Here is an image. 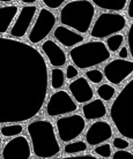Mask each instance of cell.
<instances>
[{"instance_id": "1", "label": "cell", "mask_w": 133, "mask_h": 159, "mask_svg": "<svg viewBox=\"0 0 133 159\" xmlns=\"http://www.w3.org/2000/svg\"><path fill=\"white\" fill-rule=\"evenodd\" d=\"M48 67L35 48L0 37V123L23 122L40 111Z\"/></svg>"}, {"instance_id": "2", "label": "cell", "mask_w": 133, "mask_h": 159, "mask_svg": "<svg viewBox=\"0 0 133 159\" xmlns=\"http://www.w3.org/2000/svg\"><path fill=\"white\" fill-rule=\"evenodd\" d=\"M110 118L116 129L125 139H133V80L121 90L111 104Z\"/></svg>"}, {"instance_id": "3", "label": "cell", "mask_w": 133, "mask_h": 159, "mask_svg": "<svg viewBox=\"0 0 133 159\" xmlns=\"http://www.w3.org/2000/svg\"><path fill=\"white\" fill-rule=\"evenodd\" d=\"M31 149L37 158H52L60 151L53 125L49 120H36L28 125Z\"/></svg>"}, {"instance_id": "4", "label": "cell", "mask_w": 133, "mask_h": 159, "mask_svg": "<svg viewBox=\"0 0 133 159\" xmlns=\"http://www.w3.org/2000/svg\"><path fill=\"white\" fill-rule=\"evenodd\" d=\"M95 7L90 0H72L60 9L61 25L72 28L79 34H87L92 28Z\"/></svg>"}, {"instance_id": "5", "label": "cell", "mask_w": 133, "mask_h": 159, "mask_svg": "<svg viewBox=\"0 0 133 159\" xmlns=\"http://www.w3.org/2000/svg\"><path fill=\"white\" fill-rule=\"evenodd\" d=\"M69 54L74 66L80 69H88L101 65L110 58V51L101 40L78 44L69 50Z\"/></svg>"}, {"instance_id": "6", "label": "cell", "mask_w": 133, "mask_h": 159, "mask_svg": "<svg viewBox=\"0 0 133 159\" xmlns=\"http://www.w3.org/2000/svg\"><path fill=\"white\" fill-rule=\"evenodd\" d=\"M126 27V19L124 15L113 12L101 13L93 28H90V36L96 39H103L113 34H118Z\"/></svg>"}, {"instance_id": "7", "label": "cell", "mask_w": 133, "mask_h": 159, "mask_svg": "<svg viewBox=\"0 0 133 159\" xmlns=\"http://www.w3.org/2000/svg\"><path fill=\"white\" fill-rule=\"evenodd\" d=\"M56 25V16L46 8H40L37 19L29 32L28 39L31 44H38L46 38Z\"/></svg>"}, {"instance_id": "8", "label": "cell", "mask_w": 133, "mask_h": 159, "mask_svg": "<svg viewBox=\"0 0 133 159\" xmlns=\"http://www.w3.org/2000/svg\"><path fill=\"white\" fill-rule=\"evenodd\" d=\"M58 136L63 142H71L80 136L86 128V121L80 114L61 116L56 122Z\"/></svg>"}, {"instance_id": "9", "label": "cell", "mask_w": 133, "mask_h": 159, "mask_svg": "<svg viewBox=\"0 0 133 159\" xmlns=\"http://www.w3.org/2000/svg\"><path fill=\"white\" fill-rule=\"evenodd\" d=\"M78 110V105L69 92L58 90L53 92L46 104V113L50 116H64Z\"/></svg>"}, {"instance_id": "10", "label": "cell", "mask_w": 133, "mask_h": 159, "mask_svg": "<svg viewBox=\"0 0 133 159\" xmlns=\"http://www.w3.org/2000/svg\"><path fill=\"white\" fill-rule=\"evenodd\" d=\"M133 72V62L126 59H115L103 68V76L108 82L115 85L121 84Z\"/></svg>"}, {"instance_id": "11", "label": "cell", "mask_w": 133, "mask_h": 159, "mask_svg": "<svg viewBox=\"0 0 133 159\" xmlns=\"http://www.w3.org/2000/svg\"><path fill=\"white\" fill-rule=\"evenodd\" d=\"M1 158L4 159H30L31 148L26 136L17 135L11 139L5 144Z\"/></svg>"}, {"instance_id": "12", "label": "cell", "mask_w": 133, "mask_h": 159, "mask_svg": "<svg viewBox=\"0 0 133 159\" xmlns=\"http://www.w3.org/2000/svg\"><path fill=\"white\" fill-rule=\"evenodd\" d=\"M37 13V7L32 5H27L20 9V13L16 17L15 22L11 28V36L15 38H22L26 36L29 27Z\"/></svg>"}, {"instance_id": "13", "label": "cell", "mask_w": 133, "mask_h": 159, "mask_svg": "<svg viewBox=\"0 0 133 159\" xmlns=\"http://www.w3.org/2000/svg\"><path fill=\"white\" fill-rule=\"evenodd\" d=\"M112 136L111 126L107 121H96L92 123L86 133V141L89 145L95 147L101 143H104Z\"/></svg>"}, {"instance_id": "14", "label": "cell", "mask_w": 133, "mask_h": 159, "mask_svg": "<svg viewBox=\"0 0 133 159\" xmlns=\"http://www.w3.org/2000/svg\"><path fill=\"white\" fill-rule=\"evenodd\" d=\"M69 89L73 99L77 103L85 104L90 99H93V88L90 87L89 82L85 77H78L77 80L72 81L69 85Z\"/></svg>"}, {"instance_id": "15", "label": "cell", "mask_w": 133, "mask_h": 159, "mask_svg": "<svg viewBox=\"0 0 133 159\" xmlns=\"http://www.w3.org/2000/svg\"><path fill=\"white\" fill-rule=\"evenodd\" d=\"M42 51L48 58L50 65H52L53 67H61L66 64L67 57L63 51V48L53 42L52 39H46L42 44Z\"/></svg>"}, {"instance_id": "16", "label": "cell", "mask_w": 133, "mask_h": 159, "mask_svg": "<svg viewBox=\"0 0 133 159\" xmlns=\"http://www.w3.org/2000/svg\"><path fill=\"white\" fill-rule=\"evenodd\" d=\"M53 36L61 45H64L65 48H73L78 44L82 43L85 39V37L81 34L74 31V30H71L65 25H58L55 29Z\"/></svg>"}, {"instance_id": "17", "label": "cell", "mask_w": 133, "mask_h": 159, "mask_svg": "<svg viewBox=\"0 0 133 159\" xmlns=\"http://www.w3.org/2000/svg\"><path fill=\"white\" fill-rule=\"evenodd\" d=\"M85 120L102 119L107 116V107L102 99H90L82 106Z\"/></svg>"}, {"instance_id": "18", "label": "cell", "mask_w": 133, "mask_h": 159, "mask_svg": "<svg viewBox=\"0 0 133 159\" xmlns=\"http://www.w3.org/2000/svg\"><path fill=\"white\" fill-rule=\"evenodd\" d=\"M19 13V8L16 5H8L0 7V34L7 32L13 20Z\"/></svg>"}, {"instance_id": "19", "label": "cell", "mask_w": 133, "mask_h": 159, "mask_svg": "<svg viewBox=\"0 0 133 159\" xmlns=\"http://www.w3.org/2000/svg\"><path fill=\"white\" fill-rule=\"evenodd\" d=\"M90 2L104 11L121 12L125 8L127 0H90Z\"/></svg>"}, {"instance_id": "20", "label": "cell", "mask_w": 133, "mask_h": 159, "mask_svg": "<svg viewBox=\"0 0 133 159\" xmlns=\"http://www.w3.org/2000/svg\"><path fill=\"white\" fill-rule=\"evenodd\" d=\"M116 93V89L108 83H103L97 88V95L100 97V99L104 102H109L113 98V96Z\"/></svg>"}, {"instance_id": "21", "label": "cell", "mask_w": 133, "mask_h": 159, "mask_svg": "<svg viewBox=\"0 0 133 159\" xmlns=\"http://www.w3.org/2000/svg\"><path fill=\"white\" fill-rule=\"evenodd\" d=\"M65 82V74L60 68L55 67L51 70V88L53 90L60 89L64 85Z\"/></svg>"}, {"instance_id": "22", "label": "cell", "mask_w": 133, "mask_h": 159, "mask_svg": "<svg viewBox=\"0 0 133 159\" xmlns=\"http://www.w3.org/2000/svg\"><path fill=\"white\" fill-rule=\"evenodd\" d=\"M87 150V143L83 141H74L71 143L67 142V144L65 145L64 151L67 155H75V153H81V152H85Z\"/></svg>"}, {"instance_id": "23", "label": "cell", "mask_w": 133, "mask_h": 159, "mask_svg": "<svg viewBox=\"0 0 133 159\" xmlns=\"http://www.w3.org/2000/svg\"><path fill=\"white\" fill-rule=\"evenodd\" d=\"M123 43H124V36L121 34H113L108 37V39L105 42V46L110 52H116L121 48Z\"/></svg>"}, {"instance_id": "24", "label": "cell", "mask_w": 133, "mask_h": 159, "mask_svg": "<svg viewBox=\"0 0 133 159\" xmlns=\"http://www.w3.org/2000/svg\"><path fill=\"white\" fill-rule=\"evenodd\" d=\"M22 131H23V127L19 123H12L0 128V133L4 137H14V136L20 135Z\"/></svg>"}, {"instance_id": "25", "label": "cell", "mask_w": 133, "mask_h": 159, "mask_svg": "<svg viewBox=\"0 0 133 159\" xmlns=\"http://www.w3.org/2000/svg\"><path fill=\"white\" fill-rule=\"evenodd\" d=\"M94 151H95V153L98 157L109 158V157H111V145L108 143H101L98 144V145H96Z\"/></svg>"}, {"instance_id": "26", "label": "cell", "mask_w": 133, "mask_h": 159, "mask_svg": "<svg viewBox=\"0 0 133 159\" xmlns=\"http://www.w3.org/2000/svg\"><path fill=\"white\" fill-rule=\"evenodd\" d=\"M86 77L94 84L101 83L102 81H103V79H104L103 73H102L101 70H98V69H90V70H87Z\"/></svg>"}, {"instance_id": "27", "label": "cell", "mask_w": 133, "mask_h": 159, "mask_svg": "<svg viewBox=\"0 0 133 159\" xmlns=\"http://www.w3.org/2000/svg\"><path fill=\"white\" fill-rule=\"evenodd\" d=\"M132 157V153L126 151L125 149H117V151L112 153V159H127Z\"/></svg>"}, {"instance_id": "28", "label": "cell", "mask_w": 133, "mask_h": 159, "mask_svg": "<svg viewBox=\"0 0 133 159\" xmlns=\"http://www.w3.org/2000/svg\"><path fill=\"white\" fill-rule=\"evenodd\" d=\"M43 4L50 9H57L64 4L66 0H42Z\"/></svg>"}, {"instance_id": "29", "label": "cell", "mask_w": 133, "mask_h": 159, "mask_svg": "<svg viewBox=\"0 0 133 159\" xmlns=\"http://www.w3.org/2000/svg\"><path fill=\"white\" fill-rule=\"evenodd\" d=\"M112 145H113V148H116V149H126V148H129L130 143H129V141H126L125 139L116 137V139H113V141H112Z\"/></svg>"}, {"instance_id": "30", "label": "cell", "mask_w": 133, "mask_h": 159, "mask_svg": "<svg viewBox=\"0 0 133 159\" xmlns=\"http://www.w3.org/2000/svg\"><path fill=\"white\" fill-rule=\"evenodd\" d=\"M79 74L78 72V68L75 66H73V65H69L67 67H66V77L69 80H73L75 79Z\"/></svg>"}, {"instance_id": "31", "label": "cell", "mask_w": 133, "mask_h": 159, "mask_svg": "<svg viewBox=\"0 0 133 159\" xmlns=\"http://www.w3.org/2000/svg\"><path fill=\"white\" fill-rule=\"evenodd\" d=\"M132 48H133V24H131L129 31H127V50H130V56H132Z\"/></svg>"}, {"instance_id": "32", "label": "cell", "mask_w": 133, "mask_h": 159, "mask_svg": "<svg viewBox=\"0 0 133 159\" xmlns=\"http://www.w3.org/2000/svg\"><path fill=\"white\" fill-rule=\"evenodd\" d=\"M118 56H119L121 59H126V58L129 57V50H127V48H126V46H123V48L119 50V52H118Z\"/></svg>"}, {"instance_id": "33", "label": "cell", "mask_w": 133, "mask_h": 159, "mask_svg": "<svg viewBox=\"0 0 133 159\" xmlns=\"http://www.w3.org/2000/svg\"><path fill=\"white\" fill-rule=\"evenodd\" d=\"M127 15L130 19H133V0H130L127 4Z\"/></svg>"}, {"instance_id": "34", "label": "cell", "mask_w": 133, "mask_h": 159, "mask_svg": "<svg viewBox=\"0 0 133 159\" xmlns=\"http://www.w3.org/2000/svg\"><path fill=\"white\" fill-rule=\"evenodd\" d=\"M21 1L26 5H31V4H34V2H36L37 0H21Z\"/></svg>"}, {"instance_id": "35", "label": "cell", "mask_w": 133, "mask_h": 159, "mask_svg": "<svg viewBox=\"0 0 133 159\" xmlns=\"http://www.w3.org/2000/svg\"><path fill=\"white\" fill-rule=\"evenodd\" d=\"M14 0H0V2H4V4H7V2H12Z\"/></svg>"}, {"instance_id": "36", "label": "cell", "mask_w": 133, "mask_h": 159, "mask_svg": "<svg viewBox=\"0 0 133 159\" xmlns=\"http://www.w3.org/2000/svg\"><path fill=\"white\" fill-rule=\"evenodd\" d=\"M0 145H1V137H0Z\"/></svg>"}]
</instances>
